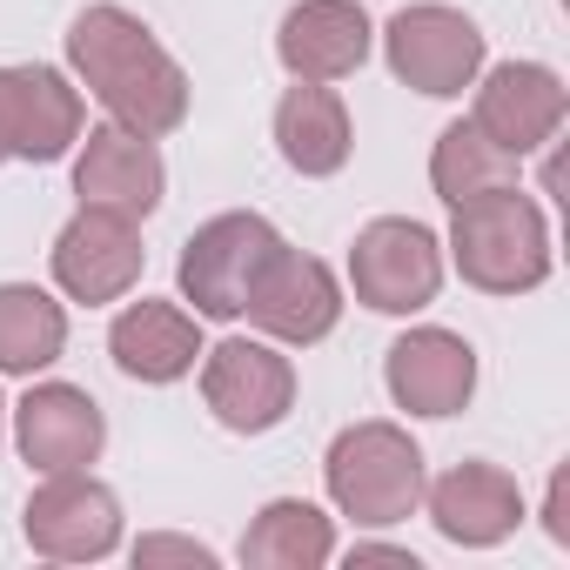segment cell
<instances>
[{
	"label": "cell",
	"instance_id": "1",
	"mask_svg": "<svg viewBox=\"0 0 570 570\" xmlns=\"http://www.w3.org/2000/svg\"><path fill=\"white\" fill-rule=\"evenodd\" d=\"M68 61L81 68L88 95L135 135H168L188 115V75L168 48L121 8H88L68 28Z\"/></svg>",
	"mask_w": 570,
	"mask_h": 570
},
{
	"label": "cell",
	"instance_id": "2",
	"mask_svg": "<svg viewBox=\"0 0 570 570\" xmlns=\"http://www.w3.org/2000/svg\"><path fill=\"white\" fill-rule=\"evenodd\" d=\"M456 268L463 282L490 296H517V289H537L550 275V228H543V208L517 188H490L476 202H456Z\"/></svg>",
	"mask_w": 570,
	"mask_h": 570
},
{
	"label": "cell",
	"instance_id": "3",
	"mask_svg": "<svg viewBox=\"0 0 570 570\" xmlns=\"http://www.w3.org/2000/svg\"><path fill=\"white\" fill-rule=\"evenodd\" d=\"M330 497L356 523H403L423 503V450L396 423H356L330 443Z\"/></svg>",
	"mask_w": 570,
	"mask_h": 570
},
{
	"label": "cell",
	"instance_id": "4",
	"mask_svg": "<svg viewBox=\"0 0 570 570\" xmlns=\"http://www.w3.org/2000/svg\"><path fill=\"white\" fill-rule=\"evenodd\" d=\"M248 323L255 330H268L275 343H323L330 330H336V316H343V289H336V275L316 262V255H303V248H289V242H275V255L255 268V282H248Z\"/></svg>",
	"mask_w": 570,
	"mask_h": 570
},
{
	"label": "cell",
	"instance_id": "5",
	"mask_svg": "<svg viewBox=\"0 0 570 570\" xmlns=\"http://www.w3.org/2000/svg\"><path fill=\"white\" fill-rule=\"evenodd\" d=\"M350 275H356V296L383 316H410L436 296L443 282V255H436V235L423 222H370L356 235V255H350Z\"/></svg>",
	"mask_w": 570,
	"mask_h": 570
},
{
	"label": "cell",
	"instance_id": "6",
	"mask_svg": "<svg viewBox=\"0 0 570 570\" xmlns=\"http://www.w3.org/2000/svg\"><path fill=\"white\" fill-rule=\"evenodd\" d=\"M275 242H282V235H275L262 215H215V222L188 242V255H181V296H188L202 316H215V323L242 316L248 282H255V268L275 255Z\"/></svg>",
	"mask_w": 570,
	"mask_h": 570
},
{
	"label": "cell",
	"instance_id": "7",
	"mask_svg": "<svg viewBox=\"0 0 570 570\" xmlns=\"http://www.w3.org/2000/svg\"><path fill=\"white\" fill-rule=\"evenodd\" d=\"M390 48V68L416 88V95H463L483 68V35L470 14L456 8H436V0H423V8H403L383 35Z\"/></svg>",
	"mask_w": 570,
	"mask_h": 570
},
{
	"label": "cell",
	"instance_id": "8",
	"mask_svg": "<svg viewBox=\"0 0 570 570\" xmlns=\"http://www.w3.org/2000/svg\"><path fill=\"white\" fill-rule=\"evenodd\" d=\"M202 396H208V410H215L228 430L262 436V430H275L282 416H289V403H296V370H289V356H275L268 343L228 336V343L208 350Z\"/></svg>",
	"mask_w": 570,
	"mask_h": 570
},
{
	"label": "cell",
	"instance_id": "9",
	"mask_svg": "<svg viewBox=\"0 0 570 570\" xmlns=\"http://www.w3.org/2000/svg\"><path fill=\"white\" fill-rule=\"evenodd\" d=\"M28 543L41 557L81 563V557H108L121 543V503L108 483L81 476V470H55L35 497H28Z\"/></svg>",
	"mask_w": 570,
	"mask_h": 570
},
{
	"label": "cell",
	"instance_id": "10",
	"mask_svg": "<svg viewBox=\"0 0 570 570\" xmlns=\"http://www.w3.org/2000/svg\"><path fill=\"white\" fill-rule=\"evenodd\" d=\"M81 141V95L55 68H0V161H55Z\"/></svg>",
	"mask_w": 570,
	"mask_h": 570
},
{
	"label": "cell",
	"instance_id": "11",
	"mask_svg": "<svg viewBox=\"0 0 570 570\" xmlns=\"http://www.w3.org/2000/svg\"><path fill=\"white\" fill-rule=\"evenodd\" d=\"M55 275L75 303H115L141 275V235L115 208H81L55 242Z\"/></svg>",
	"mask_w": 570,
	"mask_h": 570
},
{
	"label": "cell",
	"instance_id": "12",
	"mask_svg": "<svg viewBox=\"0 0 570 570\" xmlns=\"http://www.w3.org/2000/svg\"><path fill=\"white\" fill-rule=\"evenodd\" d=\"M563 121V81L537 61H503L490 68V81L476 88V128L503 148V155H530L557 135Z\"/></svg>",
	"mask_w": 570,
	"mask_h": 570
},
{
	"label": "cell",
	"instance_id": "13",
	"mask_svg": "<svg viewBox=\"0 0 570 570\" xmlns=\"http://www.w3.org/2000/svg\"><path fill=\"white\" fill-rule=\"evenodd\" d=\"M275 55L296 81H343L370 55V14L356 0H303L275 35Z\"/></svg>",
	"mask_w": 570,
	"mask_h": 570
},
{
	"label": "cell",
	"instance_id": "14",
	"mask_svg": "<svg viewBox=\"0 0 570 570\" xmlns=\"http://www.w3.org/2000/svg\"><path fill=\"white\" fill-rule=\"evenodd\" d=\"M75 188H81V208H115L141 222L161 202V155L135 128H95L75 161Z\"/></svg>",
	"mask_w": 570,
	"mask_h": 570
},
{
	"label": "cell",
	"instance_id": "15",
	"mask_svg": "<svg viewBox=\"0 0 570 570\" xmlns=\"http://www.w3.org/2000/svg\"><path fill=\"white\" fill-rule=\"evenodd\" d=\"M476 390V356L450 330H410L390 350V396L410 416H456Z\"/></svg>",
	"mask_w": 570,
	"mask_h": 570
},
{
	"label": "cell",
	"instance_id": "16",
	"mask_svg": "<svg viewBox=\"0 0 570 570\" xmlns=\"http://www.w3.org/2000/svg\"><path fill=\"white\" fill-rule=\"evenodd\" d=\"M14 436H21V456L55 476V470H88L95 450H101V436H108V423H101L95 396H81V390H68V383H41V390L21 403Z\"/></svg>",
	"mask_w": 570,
	"mask_h": 570
},
{
	"label": "cell",
	"instance_id": "17",
	"mask_svg": "<svg viewBox=\"0 0 570 570\" xmlns=\"http://www.w3.org/2000/svg\"><path fill=\"white\" fill-rule=\"evenodd\" d=\"M430 517L450 543H497L517 530L523 497H517V476H503L497 463H456L430 490Z\"/></svg>",
	"mask_w": 570,
	"mask_h": 570
},
{
	"label": "cell",
	"instance_id": "18",
	"mask_svg": "<svg viewBox=\"0 0 570 570\" xmlns=\"http://www.w3.org/2000/svg\"><path fill=\"white\" fill-rule=\"evenodd\" d=\"M108 350H115V363H121L128 376H141V383H175V376L195 370L202 330H195V316L175 309V303H135V309L115 316Z\"/></svg>",
	"mask_w": 570,
	"mask_h": 570
},
{
	"label": "cell",
	"instance_id": "19",
	"mask_svg": "<svg viewBox=\"0 0 570 570\" xmlns=\"http://www.w3.org/2000/svg\"><path fill=\"white\" fill-rule=\"evenodd\" d=\"M275 141L282 161L303 168V175H336L350 161V115L336 101L330 81H296L275 108Z\"/></svg>",
	"mask_w": 570,
	"mask_h": 570
},
{
	"label": "cell",
	"instance_id": "20",
	"mask_svg": "<svg viewBox=\"0 0 570 570\" xmlns=\"http://www.w3.org/2000/svg\"><path fill=\"white\" fill-rule=\"evenodd\" d=\"M330 557H336V530H330V517H323L316 503H303V497L268 503V510L248 523V537H242V563H255V570H316V563H330Z\"/></svg>",
	"mask_w": 570,
	"mask_h": 570
},
{
	"label": "cell",
	"instance_id": "21",
	"mask_svg": "<svg viewBox=\"0 0 570 570\" xmlns=\"http://www.w3.org/2000/svg\"><path fill=\"white\" fill-rule=\"evenodd\" d=\"M68 343V316L55 296L28 289V282H8L0 289V370L8 376H35L61 356Z\"/></svg>",
	"mask_w": 570,
	"mask_h": 570
},
{
	"label": "cell",
	"instance_id": "22",
	"mask_svg": "<svg viewBox=\"0 0 570 570\" xmlns=\"http://www.w3.org/2000/svg\"><path fill=\"white\" fill-rule=\"evenodd\" d=\"M430 181L456 208V202H476L490 188H517V155H503L476 121H456V128H443V141L430 155Z\"/></svg>",
	"mask_w": 570,
	"mask_h": 570
},
{
	"label": "cell",
	"instance_id": "23",
	"mask_svg": "<svg viewBox=\"0 0 570 570\" xmlns=\"http://www.w3.org/2000/svg\"><path fill=\"white\" fill-rule=\"evenodd\" d=\"M135 563H141V570H148V563H195V570H208L215 550H208V543H188V537H141V543H135Z\"/></svg>",
	"mask_w": 570,
	"mask_h": 570
},
{
	"label": "cell",
	"instance_id": "24",
	"mask_svg": "<svg viewBox=\"0 0 570 570\" xmlns=\"http://www.w3.org/2000/svg\"><path fill=\"white\" fill-rule=\"evenodd\" d=\"M563 503H570V476L557 470V476H550V537H557V543H570V517H563Z\"/></svg>",
	"mask_w": 570,
	"mask_h": 570
},
{
	"label": "cell",
	"instance_id": "25",
	"mask_svg": "<svg viewBox=\"0 0 570 570\" xmlns=\"http://www.w3.org/2000/svg\"><path fill=\"white\" fill-rule=\"evenodd\" d=\"M350 563H403V570H416V557L410 550H390V543H356Z\"/></svg>",
	"mask_w": 570,
	"mask_h": 570
},
{
	"label": "cell",
	"instance_id": "26",
	"mask_svg": "<svg viewBox=\"0 0 570 570\" xmlns=\"http://www.w3.org/2000/svg\"><path fill=\"white\" fill-rule=\"evenodd\" d=\"M0 410H8V403H0Z\"/></svg>",
	"mask_w": 570,
	"mask_h": 570
}]
</instances>
